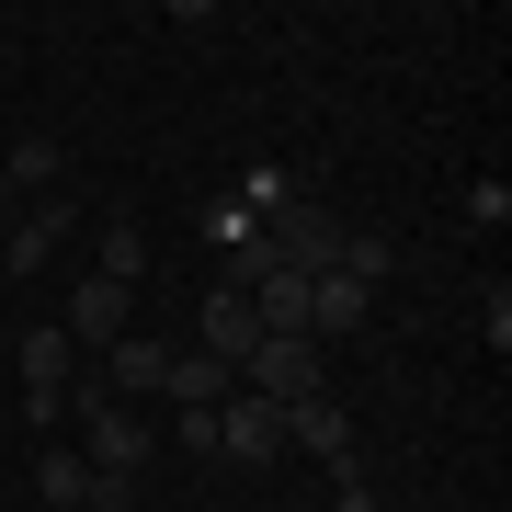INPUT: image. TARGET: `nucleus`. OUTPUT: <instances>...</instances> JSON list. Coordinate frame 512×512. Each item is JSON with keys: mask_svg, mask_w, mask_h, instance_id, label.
I'll use <instances>...</instances> for the list:
<instances>
[{"mask_svg": "<svg viewBox=\"0 0 512 512\" xmlns=\"http://www.w3.org/2000/svg\"><path fill=\"white\" fill-rule=\"evenodd\" d=\"M35 501L46 512H92V456L80 444H35Z\"/></svg>", "mask_w": 512, "mask_h": 512, "instance_id": "f8f14e48", "label": "nucleus"}, {"mask_svg": "<svg viewBox=\"0 0 512 512\" xmlns=\"http://www.w3.org/2000/svg\"><path fill=\"white\" fill-rule=\"evenodd\" d=\"M251 342H262L251 296H228V285H217V296H205V308H194V353H217V365L239 376V353H251Z\"/></svg>", "mask_w": 512, "mask_h": 512, "instance_id": "9b49d317", "label": "nucleus"}, {"mask_svg": "<svg viewBox=\"0 0 512 512\" xmlns=\"http://www.w3.org/2000/svg\"><path fill=\"white\" fill-rule=\"evenodd\" d=\"M171 444L183 456H217V410H171Z\"/></svg>", "mask_w": 512, "mask_h": 512, "instance_id": "f3484780", "label": "nucleus"}, {"mask_svg": "<svg viewBox=\"0 0 512 512\" xmlns=\"http://www.w3.org/2000/svg\"><path fill=\"white\" fill-rule=\"evenodd\" d=\"M365 319H376V285H353V274H308V342H353Z\"/></svg>", "mask_w": 512, "mask_h": 512, "instance_id": "9d476101", "label": "nucleus"}, {"mask_svg": "<svg viewBox=\"0 0 512 512\" xmlns=\"http://www.w3.org/2000/svg\"><path fill=\"white\" fill-rule=\"evenodd\" d=\"M92 274H103V285H137V274H148V228H137V217L103 228V262H92Z\"/></svg>", "mask_w": 512, "mask_h": 512, "instance_id": "4468645a", "label": "nucleus"}, {"mask_svg": "<svg viewBox=\"0 0 512 512\" xmlns=\"http://www.w3.org/2000/svg\"><path fill=\"white\" fill-rule=\"evenodd\" d=\"M296 194H308V183H296V171H274V160H251V171H239V205H251V217H285Z\"/></svg>", "mask_w": 512, "mask_h": 512, "instance_id": "2eb2a0df", "label": "nucleus"}, {"mask_svg": "<svg viewBox=\"0 0 512 512\" xmlns=\"http://www.w3.org/2000/svg\"><path fill=\"white\" fill-rule=\"evenodd\" d=\"M205 239H217V262H228V251H251V239H262V217H251L239 194H217V205H205Z\"/></svg>", "mask_w": 512, "mask_h": 512, "instance_id": "dca6fc26", "label": "nucleus"}, {"mask_svg": "<svg viewBox=\"0 0 512 512\" xmlns=\"http://www.w3.org/2000/svg\"><path fill=\"white\" fill-rule=\"evenodd\" d=\"M319 342H296V330H262L251 353H239V399H274V410H296V399H319Z\"/></svg>", "mask_w": 512, "mask_h": 512, "instance_id": "f03ea898", "label": "nucleus"}, {"mask_svg": "<svg viewBox=\"0 0 512 512\" xmlns=\"http://www.w3.org/2000/svg\"><path fill=\"white\" fill-rule=\"evenodd\" d=\"M12 365H23V410H35V433H57V421H69V387L92 376V365L69 353V330H57V319H35Z\"/></svg>", "mask_w": 512, "mask_h": 512, "instance_id": "7ed1b4c3", "label": "nucleus"}, {"mask_svg": "<svg viewBox=\"0 0 512 512\" xmlns=\"http://www.w3.org/2000/svg\"><path fill=\"white\" fill-rule=\"evenodd\" d=\"M57 171H69V160H57V137H23L12 160H0V183H12L23 205H35V194H57Z\"/></svg>", "mask_w": 512, "mask_h": 512, "instance_id": "ddd939ff", "label": "nucleus"}, {"mask_svg": "<svg viewBox=\"0 0 512 512\" xmlns=\"http://www.w3.org/2000/svg\"><path fill=\"white\" fill-rule=\"evenodd\" d=\"M330 512H399V501H387V490H365V467H353V478H330Z\"/></svg>", "mask_w": 512, "mask_h": 512, "instance_id": "a211bd4d", "label": "nucleus"}, {"mask_svg": "<svg viewBox=\"0 0 512 512\" xmlns=\"http://www.w3.org/2000/svg\"><path fill=\"white\" fill-rule=\"evenodd\" d=\"M57 251H69V205H57V194H35V205L0 217V274H46Z\"/></svg>", "mask_w": 512, "mask_h": 512, "instance_id": "423d86ee", "label": "nucleus"}, {"mask_svg": "<svg viewBox=\"0 0 512 512\" xmlns=\"http://www.w3.org/2000/svg\"><path fill=\"white\" fill-rule=\"evenodd\" d=\"M160 365H171V342H160V330H126V342H103L92 353V387H114V399H160Z\"/></svg>", "mask_w": 512, "mask_h": 512, "instance_id": "0eeeda50", "label": "nucleus"}, {"mask_svg": "<svg viewBox=\"0 0 512 512\" xmlns=\"http://www.w3.org/2000/svg\"><path fill=\"white\" fill-rule=\"evenodd\" d=\"M69 421H80V456H92V478H137L148 444H160V433H148V410H126V399H114V387H92V376L69 387Z\"/></svg>", "mask_w": 512, "mask_h": 512, "instance_id": "f257e3e1", "label": "nucleus"}, {"mask_svg": "<svg viewBox=\"0 0 512 512\" xmlns=\"http://www.w3.org/2000/svg\"><path fill=\"white\" fill-rule=\"evenodd\" d=\"M57 330H69V353L92 365L103 342H126V330H137V285H103V274H80V285H69V308H57Z\"/></svg>", "mask_w": 512, "mask_h": 512, "instance_id": "20e7f679", "label": "nucleus"}, {"mask_svg": "<svg viewBox=\"0 0 512 512\" xmlns=\"http://www.w3.org/2000/svg\"><path fill=\"white\" fill-rule=\"evenodd\" d=\"M217 456H228V467H274V456H285V410H274V399H228V410H217Z\"/></svg>", "mask_w": 512, "mask_h": 512, "instance_id": "6e6552de", "label": "nucleus"}, {"mask_svg": "<svg viewBox=\"0 0 512 512\" xmlns=\"http://www.w3.org/2000/svg\"><path fill=\"white\" fill-rule=\"evenodd\" d=\"M421 512H444V501H421Z\"/></svg>", "mask_w": 512, "mask_h": 512, "instance_id": "6ab92c4d", "label": "nucleus"}, {"mask_svg": "<svg viewBox=\"0 0 512 512\" xmlns=\"http://www.w3.org/2000/svg\"><path fill=\"white\" fill-rule=\"evenodd\" d=\"M285 456H319L330 478H353V467H365V444H353V410L330 399V387H319V399H296V410H285Z\"/></svg>", "mask_w": 512, "mask_h": 512, "instance_id": "39448f33", "label": "nucleus"}, {"mask_svg": "<svg viewBox=\"0 0 512 512\" xmlns=\"http://www.w3.org/2000/svg\"><path fill=\"white\" fill-rule=\"evenodd\" d=\"M160 399H171V410H228V399H239V376L217 365V353L171 342V365H160Z\"/></svg>", "mask_w": 512, "mask_h": 512, "instance_id": "1a4fd4ad", "label": "nucleus"}]
</instances>
